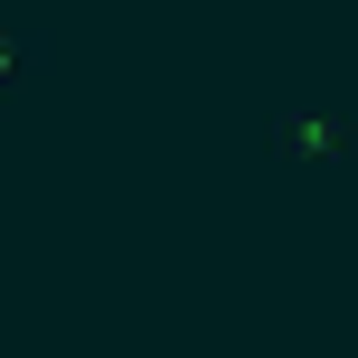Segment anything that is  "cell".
Here are the masks:
<instances>
[{
	"instance_id": "obj_1",
	"label": "cell",
	"mask_w": 358,
	"mask_h": 358,
	"mask_svg": "<svg viewBox=\"0 0 358 358\" xmlns=\"http://www.w3.org/2000/svg\"><path fill=\"white\" fill-rule=\"evenodd\" d=\"M48 66H57V38L48 29H0V113H10L19 85H38Z\"/></svg>"
}]
</instances>
